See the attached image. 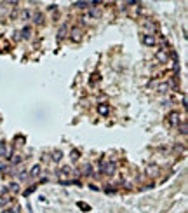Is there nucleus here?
Listing matches in <instances>:
<instances>
[{"instance_id": "obj_12", "label": "nucleus", "mask_w": 188, "mask_h": 213, "mask_svg": "<svg viewBox=\"0 0 188 213\" xmlns=\"http://www.w3.org/2000/svg\"><path fill=\"white\" fill-rule=\"evenodd\" d=\"M9 191L12 192V194H18V192H19V183H16V182L11 183V185H9Z\"/></svg>"}, {"instance_id": "obj_15", "label": "nucleus", "mask_w": 188, "mask_h": 213, "mask_svg": "<svg viewBox=\"0 0 188 213\" xmlns=\"http://www.w3.org/2000/svg\"><path fill=\"white\" fill-rule=\"evenodd\" d=\"M84 173L87 175V177H92V168L89 164H85V166H84Z\"/></svg>"}, {"instance_id": "obj_14", "label": "nucleus", "mask_w": 188, "mask_h": 213, "mask_svg": "<svg viewBox=\"0 0 188 213\" xmlns=\"http://www.w3.org/2000/svg\"><path fill=\"white\" fill-rule=\"evenodd\" d=\"M9 163L11 164H19V163H21V157H19V155H14V157H11Z\"/></svg>"}, {"instance_id": "obj_16", "label": "nucleus", "mask_w": 188, "mask_h": 213, "mask_svg": "<svg viewBox=\"0 0 188 213\" xmlns=\"http://www.w3.org/2000/svg\"><path fill=\"white\" fill-rule=\"evenodd\" d=\"M179 129H181V135H186V131H188V129H186V122H185V121H183V122H181V126H179Z\"/></svg>"}, {"instance_id": "obj_7", "label": "nucleus", "mask_w": 188, "mask_h": 213, "mask_svg": "<svg viewBox=\"0 0 188 213\" xmlns=\"http://www.w3.org/2000/svg\"><path fill=\"white\" fill-rule=\"evenodd\" d=\"M40 173H42V166H40V164H35L33 168L30 169V177H39Z\"/></svg>"}, {"instance_id": "obj_21", "label": "nucleus", "mask_w": 188, "mask_h": 213, "mask_svg": "<svg viewBox=\"0 0 188 213\" xmlns=\"http://www.w3.org/2000/svg\"><path fill=\"white\" fill-rule=\"evenodd\" d=\"M71 157H73V159H77V157H79V152L73 150V152H71Z\"/></svg>"}, {"instance_id": "obj_1", "label": "nucleus", "mask_w": 188, "mask_h": 213, "mask_svg": "<svg viewBox=\"0 0 188 213\" xmlns=\"http://www.w3.org/2000/svg\"><path fill=\"white\" fill-rule=\"evenodd\" d=\"M99 169L103 171L105 175H115V171H117V163L115 161H108V163H99Z\"/></svg>"}, {"instance_id": "obj_5", "label": "nucleus", "mask_w": 188, "mask_h": 213, "mask_svg": "<svg viewBox=\"0 0 188 213\" xmlns=\"http://www.w3.org/2000/svg\"><path fill=\"white\" fill-rule=\"evenodd\" d=\"M70 39L73 40V42H80V39H82V31H80V28H73V30H71Z\"/></svg>"}, {"instance_id": "obj_22", "label": "nucleus", "mask_w": 188, "mask_h": 213, "mask_svg": "<svg viewBox=\"0 0 188 213\" xmlns=\"http://www.w3.org/2000/svg\"><path fill=\"white\" fill-rule=\"evenodd\" d=\"M2 213H12V210H4Z\"/></svg>"}, {"instance_id": "obj_4", "label": "nucleus", "mask_w": 188, "mask_h": 213, "mask_svg": "<svg viewBox=\"0 0 188 213\" xmlns=\"http://www.w3.org/2000/svg\"><path fill=\"white\" fill-rule=\"evenodd\" d=\"M141 40H143V44H144V45H148V47L155 45V37H153L152 33H144V35L141 37Z\"/></svg>"}, {"instance_id": "obj_19", "label": "nucleus", "mask_w": 188, "mask_h": 213, "mask_svg": "<svg viewBox=\"0 0 188 213\" xmlns=\"http://www.w3.org/2000/svg\"><path fill=\"white\" fill-rule=\"evenodd\" d=\"M65 31H66V26H61V30H59V35H57V39H63V37H65Z\"/></svg>"}, {"instance_id": "obj_10", "label": "nucleus", "mask_w": 188, "mask_h": 213, "mask_svg": "<svg viewBox=\"0 0 188 213\" xmlns=\"http://www.w3.org/2000/svg\"><path fill=\"white\" fill-rule=\"evenodd\" d=\"M9 196H0V208H5V206H7V204H9Z\"/></svg>"}, {"instance_id": "obj_13", "label": "nucleus", "mask_w": 188, "mask_h": 213, "mask_svg": "<svg viewBox=\"0 0 188 213\" xmlns=\"http://www.w3.org/2000/svg\"><path fill=\"white\" fill-rule=\"evenodd\" d=\"M21 18H23V19H30V18H31V12H30L28 9L21 11Z\"/></svg>"}, {"instance_id": "obj_2", "label": "nucleus", "mask_w": 188, "mask_h": 213, "mask_svg": "<svg viewBox=\"0 0 188 213\" xmlns=\"http://www.w3.org/2000/svg\"><path fill=\"white\" fill-rule=\"evenodd\" d=\"M167 122H169L171 126H179V114H178V112H169Z\"/></svg>"}, {"instance_id": "obj_8", "label": "nucleus", "mask_w": 188, "mask_h": 213, "mask_svg": "<svg viewBox=\"0 0 188 213\" xmlns=\"http://www.w3.org/2000/svg\"><path fill=\"white\" fill-rule=\"evenodd\" d=\"M33 23H37V25H42V23H44V14L35 12V14H33Z\"/></svg>"}, {"instance_id": "obj_20", "label": "nucleus", "mask_w": 188, "mask_h": 213, "mask_svg": "<svg viewBox=\"0 0 188 213\" xmlns=\"http://www.w3.org/2000/svg\"><path fill=\"white\" fill-rule=\"evenodd\" d=\"M33 191H35V187H30V189H28V191H25V192H23V194H25V196H30Z\"/></svg>"}, {"instance_id": "obj_18", "label": "nucleus", "mask_w": 188, "mask_h": 213, "mask_svg": "<svg viewBox=\"0 0 188 213\" xmlns=\"http://www.w3.org/2000/svg\"><path fill=\"white\" fill-rule=\"evenodd\" d=\"M4 154H5V142L2 140L0 142V155H4Z\"/></svg>"}, {"instance_id": "obj_9", "label": "nucleus", "mask_w": 188, "mask_h": 213, "mask_svg": "<svg viewBox=\"0 0 188 213\" xmlns=\"http://www.w3.org/2000/svg\"><path fill=\"white\" fill-rule=\"evenodd\" d=\"M21 37H23V39H30V37H31V28L30 26L23 28V30H21Z\"/></svg>"}, {"instance_id": "obj_11", "label": "nucleus", "mask_w": 188, "mask_h": 213, "mask_svg": "<svg viewBox=\"0 0 188 213\" xmlns=\"http://www.w3.org/2000/svg\"><path fill=\"white\" fill-rule=\"evenodd\" d=\"M61 157H63V152L61 150H54L53 152V161H54V163H59Z\"/></svg>"}, {"instance_id": "obj_17", "label": "nucleus", "mask_w": 188, "mask_h": 213, "mask_svg": "<svg viewBox=\"0 0 188 213\" xmlns=\"http://www.w3.org/2000/svg\"><path fill=\"white\" fill-rule=\"evenodd\" d=\"M167 89H169V88H167V84H160V86H158V93H167Z\"/></svg>"}, {"instance_id": "obj_3", "label": "nucleus", "mask_w": 188, "mask_h": 213, "mask_svg": "<svg viewBox=\"0 0 188 213\" xmlns=\"http://www.w3.org/2000/svg\"><path fill=\"white\" fill-rule=\"evenodd\" d=\"M155 58H157L160 63H167V59H169V56H167L166 49H157V51H155Z\"/></svg>"}, {"instance_id": "obj_6", "label": "nucleus", "mask_w": 188, "mask_h": 213, "mask_svg": "<svg viewBox=\"0 0 188 213\" xmlns=\"http://www.w3.org/2000/svg\"><path fill=\"white\" fill-rule=\"evenodd\" d=\"M108 112H110V105H106V103H99V105H98V114L106 116Z\"/></svg>"}]
</instances>
